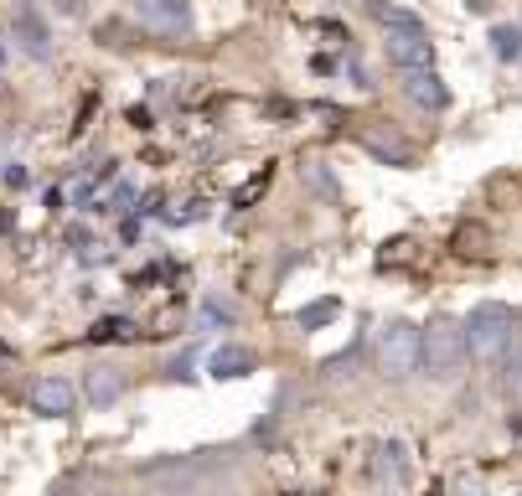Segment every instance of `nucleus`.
Returning <instances> with one entry per match:
<instances>
[{"mask_svg":"<svg viewBox=\"0 0 522 496\" xmlns=\"http://www.w3.org/2000/svg\"><path fill=\"white\" fill-rule=\"evenodd\" d=\"M6 186H11V192H21V186H32V171H26V166H6Z\"/></svg>","mask_w":522,"mask_h":496,"instance_id":"nucleus-22","label":"nucleus"},{"mask_svg":"<svg viewBox=\"0 0 522 496\" xmlns=\"http://www.w3.org/2000/svg\"><path fill=\"white\" fill-rule=\"evenodd\" d=\"M207 372H212V378H249V372H259V352H249V347H233V341H228V347H218V352H212L207 357Z\"/></svg>","mask_w":522,"mask_h":496,"instance_id":"nucleus-8","label":"nucleus"},{"mask_svg":"<svg viewBox=\"0 0 522 496\" xmlns=\"http://www.w3.org/2000/svg\"><path fill=\"white\" fill-rule=\"evenodd\" d=\"M404 93L419 104V109H445L450 104V88L435 68H419V73H404Z\"/></svg>","mask_w":522,"mask_h":496,"instance_id":"nucleus-9","label":"nucleus"},{"mask_svg":"<svg viewBox=\"0 0 522 496\" xmlns=\"http://www.w3.org/2000/svg\"><path fill=\"white\" fill-rule=\"evenodd\" d=\"M388 62L404 73H419V68H435V42L424 31H388Z\"/></svg>","mask_w":522,"mask_h":496,"instance_id":"nucleus-7","label":"nucleus"},{"mask_svg":"<svg viewBox=\"0 0 522 496\" xmlns=\"http://www.w3.org/2000/svg\"><path fill=\"white\" fill-rule=\"evenodd\" d=\"M466 326L460 321H429L424 326V341H419V372L424 378H435V383H455L460 378V367H466Z\"/></svg>","mask_w":522,"mask_h":496,"instance_id":"nucleus-1","label":"nucleus"},{"mask_svg":"<svg viewBox=\"0 0 522 496\" xmlns=\"http://www.w3.org/2000/svg\"><path fill=\"white\" fill-rule=\"evenodd\" d=\"M11 37H16V47L32 57V62H47L52 57V26H47V16L32 6V0L11 11Z\"/></svg>","mask_w":522,"mask_h":496,"instance_id":"nucleus-4","label":"nucleus"},{"mask_svg":"<svg viewBox=\"0 0 522 496\" xmlns=\"http://www.w3.org/2000/svg\"><path fill=\"white\" fill-rule=\"evenodd\" d=\"M466 6H471V11H491V0H466Z\"/></svg>","mask_w":522,"mask_h":496,"instance_id":"nucleus-24","label":"nucleus"},{"mask_svg":"<svg viewBox=\"0 0 522 496\" xmlns=\"http://www.w3.org/2000/svg\"><path fill=\"white\" fill-rule=\"evenodd\" d=\"M83 393H88L94 409H114V403L125 398V372H119V367H94L83 378Z\"/></svg>","mask_w":522,"mask_h":496,"instance_id":"nucleus-10","label":"nucleus"},{"mask_svg":"<svg viewBox=\"0 0 522 496\" xmlns=\"http://www.w3.org/2000/svg\"><path fill=\"white\" fill-rule=\"evenodd\" d=\"M491 52H497L502 62H517L522 57V26H491Z\"/></svg>","mask_w":522,"mask_h":496,"instance_id":"nucleus-13","label":"nucleus"},{"mask_svg":"<svg viewBox=\"0 0 522 496\" xmlns=\"http://www.w3.org/2000/svg\"><path fill=\"white\" fill-rule=\"evenodd\" d=\"M88 336H94V341H125V336H135V326L125 316H109V321H99Z\"/></svg>","mask_w":522,"mask_h":496,"instance_id":"nucleus-17","label":"nucleus"},{"mask_svg":"<svg viewBox=\"0 0 522 496\" xmlns=\"http://www.w3.org/2000/svg\"><path fill=\"white\" fill-rule=\"evenodd\" d=\"M419 341H424V331L414 321L393 316V321L378 326V372L388 383H404V378L419 372Z\"/></svg>","mask_w":522,"mask_h":496,"instance_id":"nucleus-3","label":"nucleus"},{"mask_svg":"<svg viewBox=\"0 0 522 496\" xmlns=\"http://www.w3.org/2000/svg\"><path fill=\"white\" fill-rule=\"evenodd\" d=\"M135 16L161 31V37H187L192 31V0H135Z\"/></svg>","mask_w":522,"mask_h":496,"instance_id":"nucleus-5","label":"nucleus"},{"mask_svg":"<svg viewBox=\"0 0 522 496\" xmlns=\"http://www.w3.org/2000/svg\"><path fill=\"white\" fill-rule=\"evenodd\" d=\"M0 62H6V47H0Z\"/></svg>","mask_w":522,"mask_h":496,"instance_id":"nucleus-26","label":"nucleus"},{"mask_svg":"<svg viewBox=\"0 0 522 496\" xmlns=\"http://www.w3.org/2000/svg\"><path fill=\"white\" fill-rule=\"evenodd\" d=\"M367 11H373V21H378L383 31H424V21H419L414 11L388 6V0H367Z\"/></svg>","mask_w":522,"mask_h":496,"instance_id":"nucleus-12","label":"nucleus"},{"mask_svg":"<svg viewBox=\"0 0 522 496\" xmlns=\"http://www.w3.org/2000/svg\"><path fill=\"white\" fill-rule=\"evenodd\" d=\"M460 326H466V352L481 357V362H491V357H502V352L512 347V336H517V310L502 305V300H486V305H476Z\"/></svg>","mask_w":522,"mask_h":496,"instance_id":"nucleus-2","label":"nucleus"},{"mask_svg":"<svg viewBox=\"0 0 522 496\" xmlns=\"http://www.w3.org/2000/svg\"><path fill=\"white\" fill-rule=\"evenodd\" d=\"M187 367H192V352H181V357H171L161 372H166V378H187Z\"/></svg>","mask_w":522,"mask_h":496,"instance_id":"nucleus-23","label":"nucleus"},{"mask_svg":"<svg viewBox=\"0 0 522 496\" xmlns=\"http://www.w3.org/2000/svg\"><path fill=\"white\" fill-rule=\"evenodd\" d=\"M300 176H305V181H311V186H316V192H326V197L336 192V181H331V176H326V171H321L316 161H311V166H300Z\"/></svg>","mask_w":522,"mask_h":496,"instance_id":"nucleus-21","label":"nucleus"},{"mask_svg":"<svg viewBox=\"0 0 522 496\" xmlns=\"http://www.w3.org/2000/svg\"><path fill=\"white\" fill-rule=\"evenodd\" d=\"M233 321H238L233 305H223V300H207V305H202V331H212V326H233Z\"/></svg>","mask_w":522,"mask_h":496,"instance_id":"nucleus-16","label":"nucleus"},{"mask_svg":"<svg viewBox=\"0 0 522 496\" xmlns=\"http://www.w3.org/2000/svg\"><path fill=\"white\" fill-rule=\"evenodd\" d=\"M264 186H269V166H264V171H259L254 181H243V186H238V197H233V207H249L254 197H264Z\"/></svg>","mask_w":522,"mask_h":496,"instance_id":"nucleus-19","label":"nucleus"},{"mask_svg":"<svg viewBox=\"0 0 522 496\" xmlns=\"http://www.w3.org/2000/svg\"><path fill=\"white\" fill-rule=\"evenodd\" d=\"M455 248H460V254H486V228H460Z\"/></svg>","mask_w":522,"mask_h":496,"instance_id":"nucleus-20","label":"nucleus"},{"mask_svg":"<svg viewBox=\"0 0 522 496\" xmlns=\"http://www.w3.org/2000/svg\"><path fill=\"white\" fill-rule=\"evenodd\" d=\"M357 140L367 145V150H373L378 155V161H388V166H414V150L404 145V140H383V135H373V130H357Z\"/></svg>","mask_w":522,"mask_h":496,"instance_id":"nucleus-11","label":"nucleus"},{"mask_svg":"<svg viewBox=\"0 0 522 496\" xmlns=\"http://www.w3.org/2000/svg\"><path fill=\"white\" fill-rule=\"evenodd\" d=\"M300 331H316V326H326V321H336V300H321V305H305L300 310Z\"/></svg>","mask_w":522,"mask_h":496,"instance_id":"nucleus-15","label":"nucleus"},{"mask_svg":"<svg viewBox=\"0 0 522 496\" xmlns=\"http://www.w3.org/2000/svg\"><path fill=\"white\" fill-rule=\"evenodd\" d=\"M32 409H37L42 419H68V414L78 409V388L63 378V372H47V378L32 383Z\"/></svg>","mask_w":522,"mask_h":496,"instance_id":"nucleus-6","label":"nucleus"},{"mask_svg":"<svg viewBox=\"0 0 522 496\" xmlns=\"http://www.w3.org/2000/svg\"><path fill=\"white\" fill-rule=\"evenodd\" d=\"M0 233H11V212H0Z\"/></svg>","mask_w":522,"mask_h":496,"instance_id":"nucleus-25","label":"nucleus"},{"mask_svg":"<svg viewBox=\"0 0 522 496\" xmlns=\"http://www.w3.org/2000/svg\"><path fill=\"white\" fill-rule=\"evenodd\" d=\"M502 383L512 398H522V347H512V357L502 362Z\"/></svg>","mask_w":522,"mask_h":496,"instance_id":"nucleus-18","label":"nucleus"},{"mask_svg":"<svg viewBox=\"0 0 522 496\" xmlns=\"http://www.w3.org/2000/svg\"><path fill=\"white\" fill-rule=\"evenodd\" d=\"M373 455H378V476H383V481H393V486L404 481V460H398V455H404V450H398L393 440H388V445H378Z\"/></svg>","mask_w":522,"mask_h":496,"instance_id":"nucleus-14","label":"nucleus"}]
</instances>
